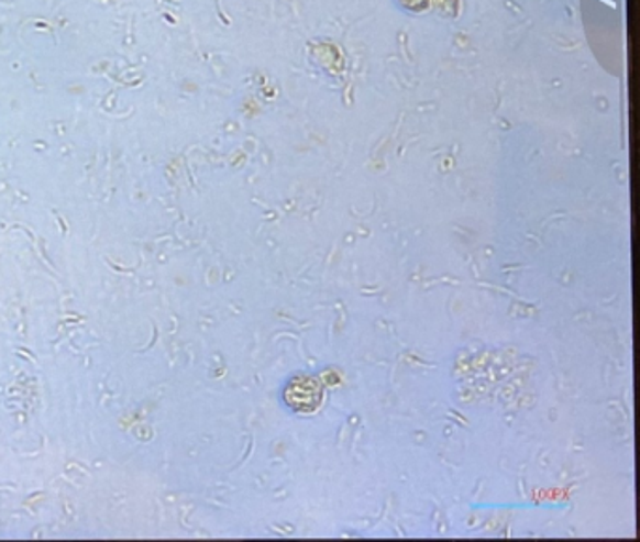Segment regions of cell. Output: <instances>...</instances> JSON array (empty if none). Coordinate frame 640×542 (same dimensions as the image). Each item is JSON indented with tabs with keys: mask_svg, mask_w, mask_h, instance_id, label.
Segmentation results:
<instances>
[{
	"mask_svg": "<svg viewBox=\"0 0 640 542\" xmlns=\"http://www.w3.org/2000/svg\"><path fill=\"white\" fill-rule=\"evenodd\" d=\"M323 400V389L315 377L301 376L289 383L286 389V402L302 413H310L320 408Z\"/></svg>",
	"mask_w": 640,
	"mask_h": 542,
	"instance_id": "1",
	"label": "cell"
}]
</instances>
